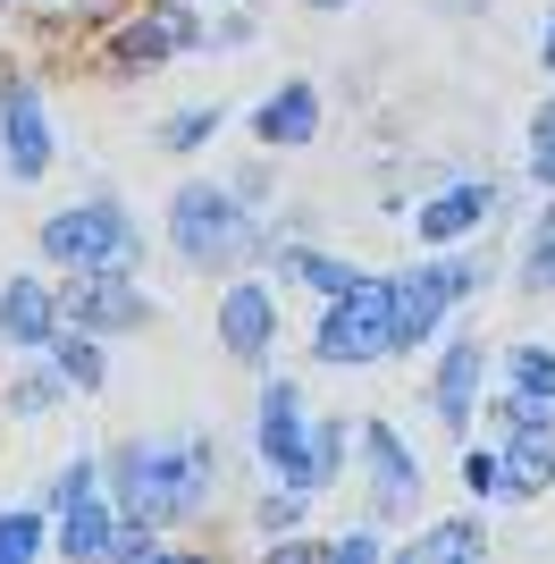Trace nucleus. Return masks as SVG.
<instances>
[{
	"instance_id": "1",
	"label": "nucleus",
	"mask_w": 555,
	"mask_h": 564,
	"mask_svg": "<svg viewBox=\"0 0 555 564\" xmlns=\"http://www.w3.org/2000/svg\"><path fill=\"white\" fill-rule=\"evenodd\" d=\"M110 471H118V497H127L143 522L152 514H194L203 489H210V447H127Z\"/></svg>"
},
{
	"instance_id": "2",
	"label": "nucleus",
	"mask_w": 555,
	"mask_h": 564,
	"mask_svg": "<svg viewBox=\"0 0 555 564\" xmlns=\"http://www.w3.org/2000/svg\"><path fill=\"white\" fill-rule=\"evenodd\" d=\"M395 346V286L353 279L337 295V312L320 321V362H370V354Z\"/></svg>"
},
{
	"instance_id": "3",
	"label": "nucleus",
	"mask_w": 555,
	"mask_h": 564,
	"mask_svg": "<svg viewBox=\"0 0 555 564\" xmlns=\"http://www.w3.org/2000/svg\"><path fill=\"white\" fill-rule=\"evenodd\" d=\"M43 253L51 261H76V270H118V261L135 253V228L118 203H85V212H59L43 228Z\"/></svg>"
},
{
	"instance_id": "4",
	"label": "nucleus",
	"mask_w": 555,
	"mask_h": 564,
	"mask_svg": "<svg viewBox=\"0 0 555 564\" xmlns=\"http://www.w3.org/2000/svg\"><path fill=\"white\" fill-rule=\"evenodd\" d=\"M177 253L185 261H228V253H253L261 236H244V219H236L228 194H210V186H185L177 194Z\"/></svg>"
},
{
	"instance_id": "5",
	"label": "nucleus",
	"mask_w": 555,
	"mask_h": 564,
	"mask_svg": "<svg viewBox=\"0 0 555 564\" xmlns=\"http://www.w3.org/2000/svg\"><path fill=\"white\" fill-rule=\"evenodd\" d=\"M480 286V261H446V270H421V279L395 286V346H421V337L438 329V312L455 304V295H471Z\"/></svg>"
},
{
	"instance_id": "6",
	"label": "nucleus",
	"mask_w": 555,
	"mask_h": 564,
	"mask_svg": "<svg viewBox=\"0 0 555 564\" xmlns=\"http://www.w3.org/2000/svg\"><path fill=\"white\" fill-rule=\"evenodd\" d=\"M0 135H9V169H18V177H43V169H51L43 101L25 94V85H0Z\"/></svg>"
},
{
	"instance_id": "7",
	"label": "nucleus",
	"mask_w": 555,
	"mask_h": 564,
	"mask_svg": "<svg viewBox=\"0 0 555 564\" xmlns=\"http://www.w3.org/2000/svg\"><path fill=\"white\" fill-rule=\"evenodd\" d=\"M68 312L92 321V329H135V321H143V304H135V286H127V279H76Z\"/></svg>"
},
{
	"instance_id": "8",
	"label": "nucleus",
	"mask_w": 555,
	"mask_h": 564,
	"mask_svg": "<svg viewBox=\"0 0 555 564\" xmlns=\"http://www.w3.org/2000/svg\"><path fill=\"white\" fill-rule=\"evenodd\" d=\"M261 455H270L286 480L303 471V430H295V388H270L261 397Z\"/></svg>"
},
{
	"instance_id": "9",
	"label": "nucleus",
	"mask_w": 555,
	"mask_h": 564,
	"mask_svg": "<svg viewBox=\"0 0 555 564\" xmlns=\"http://www.w3.org/2000/svg\"><path fill=\"white\" fill-rule=\"evenodd\" d=\"M488 203H497L488 186H455V194H438V203L421 212V236H429V245H455V236H471V228L488 219Z\"/></svg>"
},
{
	"instance_id": "10",
	"label": "nucleus",
	"mask_w": 555,
	"mask_h": 564,
	"mask_svg": "<svg viewBox=\"0 0 555 564\" xmlns=\"http://www.w3.org/2000/svg\"><path fill=\"white\" fill-rule=\"evenodd\" d=\"M219 329H228L236 354H261V346H270V329H278V304L261 295V286H236L228 312H219Z\"/></svg>"
},
{
	"instance_id": "11",
	"label": "nucleus",
	"mask_w": 555,
	"mask_h": 564,
	"mask_svg": "<svg viewBox=\"0 0 555 564\" xmlns=\"http://www.w3.org/2000/svg\"><path fill=\"white\" fill-rule=\"evenodd\" d=\"M497 480H505L513 497H538L555 480V447H547V430H522L513 438V464H497Z\"/></svg>"
},
{
	"instance_id": "12",
	"label": "nucleus",
	"mask_w": 555,
	"mask_h": 564,
	"mask_svg": "<svg viewBox=\"0 0 555 564\" xmlns=\"http://www.w3.org/2000/svg\"><path fill=\"white\" fill-rule=\"evenodd\" d=\"M362 447H370V471H379V506H413L421 471L404 464V447H395L388 430H362Z\"/></svg>"
},
{
	"instance_id": "13",
	"label": "nucleus",
	"mask_w": 555,
	"mask_h": 564,
	"mask_svg": "<svg viewBox=\"0 0 555 564\" xmlns=\"http://www.w3.org/2000/svg\"><path fill=\"white\" fill-rule=\"evenodd\" d=\"M253 127H261V143H303L312 127H320V101L303 94V85H286V94H278L270 110L253 118Z\"/></svg>"
},
{
	"instance_id": "14",
	"label": "nucleus",
	"mask_w": 555,
	"mask_h": 564,
	"mask_svg": "<svg viewBox=\"0 0 555 564\" xmlns=\"http://www.w3.org/2000/svg\"><path fill=\"white\" fill-rule=\"evenodd\" d=\"M0 329L18 337V346H43V337H51V295L34 279H18V286H9V304H0Z\"/></svg>"
},
{
	"instance_id": "15",
	"label": "nucleus",
	"mask_w": 555,
	"mask_h": 564,
	"mask_svg": "<svg viewBox=\"0 0 555 564\" xmlns=\"http://www.w3.org/2000/svg\"><path fill=\"white\" fill-rule=\"evenodd\" d=\"M471 388H480V346H455V354H446V371H438L446 422H471Z\"/></svg>"
},
{
	"instance_id": "16",
	"label": "nucleus",
	"mask_w": 555,
	"mask_h": 564,
	"mask_svg": "<svg viewBox=\"0 0 555 564\" xmlns=\"http://www.w3.org/2000/svg\"><path fill=\"white\" fill-rule=\"evenodd\" d=\"M177 43H194V34H185L177 9H161V18H143L135 34H118V59H161V51H177Z\"/></svg>"
},
{
	"instance_id": "17",
	"label": "nucleus",
	"mask_w": 555,
	"mask_h": 564,
	"mask_svg": "<svg viewBox=\"0 0 555 564\" xmlns=\"http://www.w3.org/2000/svg\"><path fill=\"white\" fill-rule=\"evenodd\" d=\"M421 564H446V556H480V522H446V531H429V540L413 547Z\"/></svg>"
},
{
	"instance_id": "18",
	"label": "nucleus",
	"mask_w": 555,
	"mask_h": 564,
	"mask_svg": "<svg viewBox=\"0 0 555 564\" xmlns=\"http://www.w3.org/2000/svg\"><path fill=\"white\" fill-rule=\"evenodd\" d=\"M59 547H68V556H92V547H110V522L92 514V497H85V506H68V531H59Z\"/></svg>"
},
{
	"instance_id": "19",
	"label": "nucleus",
	"mask_w": 555,
	"mask_h": 564,
	"mask_svg": "<svg viewBox=\"0 0 555 564\" xmlns=\"http://www.w3.org/2000/svg\"><path fill=\"white\" fill-rule=\"evenodd\" d=\"M513 379H522L531 397H555V354L547 346H522V354H513Z\"/></svg>"
},
{
	"instance_id": "20",
	"label": "nucleus",
	"mask_w": 555,
	"mask_h": 564,
	"mask_svg": "<svg viewBox=\"0 0 555 564\" xmlns=\"http://www.w3.org/2000/svg\"><path fill=\"white\" fill-rule=\"evenodd\" d=\"M286 270H295V279H312V286H328V295H346V286H353V270H337V261H320V253H295Z\"/></svg>"
},
{
	"instance_id": "21",
	"label": "nucleus",
	"mask_w": 555,
	"mask_h": 564,
	"mask_svg": "<svg viewBox=\"0 0 555 564\" xmlns=\"http://www.w3.org/2000/svg\"><path fill=\"white\" fill-rule=\"evenodd\" d=\"M531 286H547V295H555V212L538 219V236H531Z\"/></svg>"
},
{
	"instance_id": "22",
	"label": "nucleus",
	"mask_w": 555,
	"mask_h": 564,
	"mask_svg": "<svg viewBox=\"0 0 555 564\" xmlns=\"http://www.w3.org/2000/svg\"><path fill=\"white\" fill-rule=\"evenodd\" d=\"M531 152H538V186H555V101H547V110H538V127H531Z\"/></svg>"
},
{
	"instance_id": "23",
	"label": "nucleus",
	"mask_w": 555,
	"mask_h": 564,
	"mask_svg": "<svg viewBox=\"0 0 555 564\" xmlns=\"http://www.w3.org/2000/svg\"><path fill=\"white\" fill-rule=\"evenodd\" d=\"M59 371H68L76 388H92V379H101V354H92L85 337H68V346H59Z\"/></svg>"
},
{
	"instance_id": "24",
	"label": "nucleus",
	"mask_w": 555,
	"mask_h": 564,
	"mask_svg": "<svg viewBox=\"0 0 555 564\" xmlns=\"http://www.w3.org/2000/svg\"><path fill=\"white\" fill-rule=\"evenodd\" d=\"M34 547H43V531H34V522H0V564H18V556H34Z\"/></svg>"
},
{
	"instance_id": "25",
	"label": "nucleus",
	"mask_w": 555,
	"mask_h": 564,
	"mask_svg": "<svg viewBox=\"0 0 555 564\" xmlns=\"http://www.w3.org/2000/svg\"><path fill=\"white\" fill-rule=\"evenodd\" d=\"M203 135H210V110H185L177 127H168V143H203Z\"/></svg>"
},
{
	"instance_id": "26",
	"label": "nucleus",
	"mask_w": 555,
	"mask_h": 564,
	"mask_svg": "<svg viewBox=\"0 0 555 564\" xmlns=\"http://www.w3.org/2000/svg\"><path fill=\"white\" fill-rule=\"evenodd\" d=\"M85 497H92V464H76L68 480H59V506H85Z\"/></svg>"
},
{
	"instance_id": "27",
	"label": "nucleus",
	"mask_w": 555,
	"mask_h": 564,
	"mask_svg": "<svg viewBox=\"0 0 555 564\" xmlns=\"http://www.w3.org/2000/svg\"><path fill=\"white\" fill-rule=\"evenodd\" d=\"M463 480H471V489H497V455H463Z\"/></svg>"
},
{
	"instance_id": "28",
	"label": "nucleus",
	"mask_w": 555,
	"mask_h": 564,
	"mask_svg": "<svg viewBox=\"0 0 555 564\" xmlns=\"http://www.w3.org/2000/svg\"><path fill=\"white\" fill-rule=\"evenodd\" d=\"M547 68H555V25H547Z\"/></svg>"
},
{
	"instance_id": "29",
	"label": "nucleus",
	"mask_w": 555,
	"mask_h": 564,
	"mask_svg": "<svg viewBox=\"0 0 555 564\" xmlns=\"http://www.w3.org/2000/svg\"><path fill=\"white\" fill-rule=\"evenodd\" d=\"M312 9H346V0H312Z\"/></svg>"
}]
</instances>
